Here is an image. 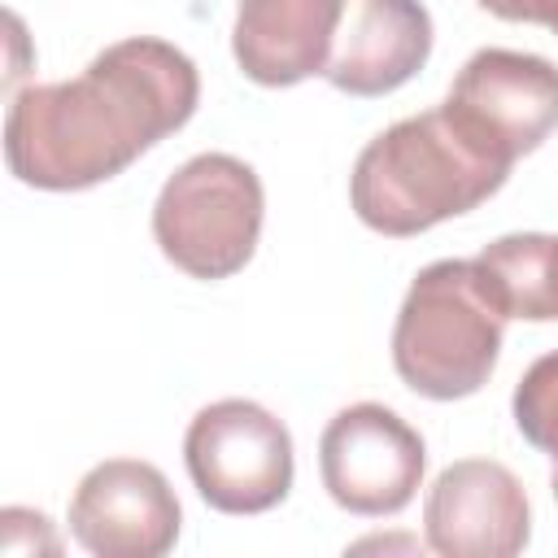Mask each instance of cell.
Instances as JSON below:
<instances>
[{
	"label": "cell",
	"mask_w": 558,
	"mask_h": 558,
	"mask_svg": "<svg viewBox=\"0 0 558 558\" xmlns=\"http://www.w3.org/2000/svg\"><path fill=\"white\" fill-rule=\"evenodd\" d=\"M192 488L218 514H266L292 493L296 458L283 418L248 397H222L183 432Z\"/></svg>",
	"instance_id": "obj_5"
},
{
	"label": "cell",
	"mask_w": 558,
	"mask_h": 558,
	"mask_svg": "<svg viewBox=\"0 0 558 558\" xmlns=\"http://www.w3.org/2000/svg\"><path fill=\"white\" fill-rule=\"evenodd\" d=\"M510 166L488 157L445 105L410 113L379 131L353 161L349 205L362 227L405 240L445 218L471 214L501 192Z\"/></svg>",
	"instance_id": "obj_2"
},
{
	"label": "cell",
	"mask_w": 558,
	"mask_h": 558,
	"mask_svg": "<svg viewBox=\"0 0 558 558\" xmlns=\"http://www.w3.org/2000/svg\"><path fill=\"white\" fill-rule=\"evenodd\" d=\"M506 310L475 257H440L414 275L392 323V371L427 401H462L501 357Z\"/></svg>",
	"instance_id": "obj_3"
},
{
	"label": "cell",
	"mask_w": 558,
	"mask_h": 558,
	"mask_svg": "<svg viewBox=\"0 0 558 558\" xmlns=\"http://www.w3.org/2000/svg\"><path fill=\"white\" fill-rule=\"evenodd\" d=\"M432 57V13L418 0H344L323 78L344 96H388Z\"/></svg>",
	"instance_id": "obj_10"
},
{
	"label": "cell",
	"mask_w": 558,
	"mask_h": 558,
	"mask_svg": "<svg viewBox=\"0 0 558 558\" xmlns=\"http://www.w3.org/2000/svg\"><path fill=\"white\" fill-rule=\"evenodd\" d=\"M196 105V61L166 39L131 35L74 78L22 87L4 113V161L26 187L83 192L187 126Z\"/></svg>",
	"instance_id": "obj_1"
},
{
	"label": "cell",
	"mask_w": 558,
	"mask_h": 558,
	"mask_svg": "<svg viewBox=\"0 0 558 558\" xmlns=\"http://www.w3.org/2000/svg\"><path fill=\"white\" fill-rule=\"evenodd\" d=\"M440 105L488 157L514 166L558 131V65L536 52L480 48Z\"/></svg>",
	"instance_id": "obj_6"
},
{
	"label": "cell",
	"mask_w": 558,
	"mask_h": 558,
	"mask_svg": "<svg viewBox=\"0 0 558 558\" xmlns=\"http://www.w3.org/2000/svg\"><path fill=\"white\" fill-rule=\"evenodd\" d=\"M183 527L170 480L144 458L96 462L70 497V536L96 558H161Z\"/></svg>",
	"instance_id": "obj_8"
},
{
	"label": "cell",
	"mask_w": 558,
	"mask_h": 558,
	"mask_svg": "<svg viewBox=\"0 0 558 558\" xmlns=\"http://www.w3.org/2000/svg\"><path fill=\"white\" fill-rule=\"evenodd\" d=\"M427 471L423 436L379 401H353L318 436V475L327 497L357 519L401 514Z\"/></svg>",
	"instance_id": "obj_7"
},
{
	"label": "cell",
	"mask_w": 558,
	"mask_h": 558,
	"mask_svg": "<svg viewBox=\"0 0 558 558\" xmlns=\"http://www.w3.org/2000/svg\"><path fill=\"white\" fill-rule=\"evenodd\" d=\"M475 4L501 22H536V26H549L558 13V0H475Z\"/></svg>",
	"instance_id": "obj_14"
},
{
	"label": "cell",
	"mask_w": 558,
	"mask_h": 558,
	"mask_svg": "<svg viewBox=\"0 0 558 558\" xmlns=\"http://www.w3.org/2000/svg\"><path fill=\"white\" fill-rule=\"evenodd\" d=\"M510 414H514L519 436L554 462L549 493L558 501V349L541 353L523 371V379L514 384V397H510Z\"/></svg>",
	"instance_id": "obj_13"
},
{
	"label": "cell",
	"mask_w": 558,
	"mask_h": 558,
	"mask_svg": "<svg viewBox=\"0 0 558 558\" xmlns=\"http://www.w3.org/2000/svg\"><path fill=\"white\" fill-rule=\"evenodd\" d=\"M423 536L445 558H514L532 541V506L519 475L493 458L449 462L423 497Z\"/></svg>",
	"instance_id": "obj_9"
},
{
	"label": "cell",
	"mask_w": 558,
	"mask_h": 558,
	"mask_svg": "<svg viewBox=\"0 0 558 558\" xmlns=\"http://www.w3.org/2000/svg\"><path fill=\"white\" fill-rule=\"evenodd\" d=\"M549 31H554V35H558V13H554V22H549Z\"/></svg>",
	"instance_id": "obj_15"
},
{
	"label": "cell",
	"mask_w": 558,
	"mask_h": 558,
	"mask_svg": "<svg viewBox=\"0 0 558 558\" xmlns=\"http://www.w3.org/2000/svg\"><path fill=\"white\" fill-rule=\"evenodd\" d=\"M480 270L501 301L506 318L554 323L558 318V235L514 231L480 248Z\"/></svg>",
	"instance_id": "obj_12"
},
{
	"label": "cell",
	"mask_w": 558,
	"mask_h": 558,
	"mask_svg": "<svg viewBox=\"0 0 558 558\" xmlns=\"http://www.w3.org/2000/svg\"><path fill=\"white\" fill-rule=\"evenodd\" d=\"M344 0H235L231 57L257 87H296L323 74Z\"/></svg>",
	"instance_id": "obj_11"
},
{
	"label": "cell",
	"mask_w": 558,
	"mask_h": 558,
	"mask_svg": "<svg viewBox=\"0 0 558 558\" xmlns=\"http://www.w3.org/2000/svg\"><path fill=\"white\" fill-rule=\"evenodd\" d=\"M266 192L248 161L231 153H196L153 201V240L170 266L192 279L240 275L262 240Z\"/></svg>",
	"instance_id": "obj_4"
}]
</instances>
